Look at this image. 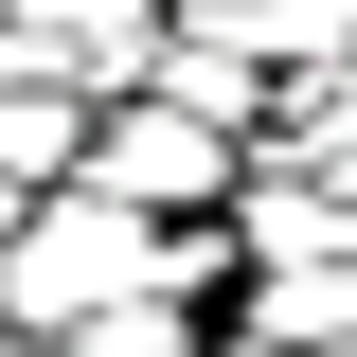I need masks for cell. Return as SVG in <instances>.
I'll return each instance as SVG.
<instances>
[{
  "label": "cell",
  "mask_w": 357,
  "mask_h": 357,
  "mask_svg": "<svg viewBox=\"0 0 357 357\" xmlns=\"http://www.w3.org/2000/svg\"><path fill=\"white\" fill-rule=\"evenodd\" d=\"M0 72H126V0H0Z\"/></svg>",
  "instance_id": "obj_1"
},
{
  "label": "cell",
  "mask_w": 357,
  "mask_h": 357,
  "mask_svg": "<svg viewBox=\"0 0 357 357\" xmlns=\"http://www.w3.org/2000/svg\"><path fill=\"white\" fill-rule=\"evenodd\" d=\"M89 178H107V197H215V126H161V107H143V126L89 143Z\"/></svg>",
  "instance_id": "obj_2"
}]
</instances>
